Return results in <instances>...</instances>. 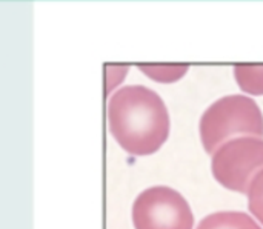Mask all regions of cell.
I'll return each instance as SVG.
<instances>
[{"instance_id": "1", "label": "cell", "mask_w": 263, "mask_h": 229, "mask_svg": "<svg viewBox=\"0 0 263 229\" xmlns=\"http://www.w3.org/2000/svg\"><path fill=\"white\" fill-rule=\"evenodd\" d=\"M108 125L116 142L133 156L156 152L170 136L163 100L143 85L123 86L109 97Z\"/></svg>"}, {"instance_id": "2", "label": "cell", "mask_w": 263, "mask_h": 229, "mask_svg": "<svg viewBox=\"0 0 263 229\" xmlns=\"http://www.w3.org/2000/svg\"><path fill=\"white\" fill-rule=\"evenodd\" d=\"M237 134L263 137V116L259 105L247 96H227L214 102L200 119V137L206 152Z\"/></svg>"}, {"instance_id": "3", "label": "cell", "mask_w": 263, "mask_h": 229, "mask_svg": "<svg viewBox=\"0 0 263 229\" xmlns=\"http://www.w3.org/2000/svg\"><path fill=\"white\" fill-rule=\"evenodd\" d=\"M262 169L263 140L257 137L231 139L213 154V176L231 191L247 193L253 179Z\"/></svg>"}, {"instance_id": "4", "label": "cell", "mask_w": 263, "mask_h": 229, "mask_svg": "<svg viewBox=\"0 0 263 229\" xmlns=\"http://www.w3.org/2000/svg\"><path fill=\"white\" fill-rule=\"evenodd\" d=\"M136 229H193L194 216L188 202L168 186L140 193L133 205Z\"/></svg>"}, {"instance_id": "5", "label": "cell", "mask_w": 263, "mask_h": 229, "mask_svg": "<svg viewBox=\"0 0 263 229\" xmlns=\"http://www.w3.org/2000/svg\"><path fill=\"white\" fill-rule=\"evenodd\" d=\"M197 229H262L256 220L245 214L237 211H222L206 216Z\"/></svg>"}, {"instance_id": "6", "label": "cell", "mask_w": 263, "mask_h": 229, "mask_svg": "<svg viewBox=\"0 0 263 229\" xmlns=\"http://www.w3.org/2000/svg\"><path fill=\"white\" fill-rule=\"evenodd\" d=\"M234 75L245 92L263 96V65H236Z\"/></svg>"}, {"instance_id": "7", "label": "cell", "mask_w": 263, "mask_h": 229, "mask_svg": "<svg viewBox=\"0 0 263 229\" xmlns=\"http://www.w3.org/2000/svg\"><path fill=\"white\" fill-rule=\"evenodd\" d=\"M139 69L146 74L149 79L156 80V82H162V83H171V82H177L180 80L186 71H188V65L186 63H173V65H159V63H139L137 65Z\"/></svg>"}, {"instance_id": "8", "label": "cell", "mask_w": 263, "mask_h": 229, "mask_svg": "<svg viewBox=\"0 0 263 229\" xmlns=\"http://www.w3.org/2000/svg\"><path fill=\"white\" fill-rule=\"evenodd\" d=\"M248 208L251 214L263 225V169L253 179L248 191Z\"/></svg>"}, {"instance_id": "9", "label": "cell", "mask_w": 263, "mask_h": 229, "mask_svg": "<svg viewBox=\"0 0 263 229\" xmlns=\"http://www.w3.org/2000/svg\"><path fill=\"white\" fill-rule=\"evenodd\" d=\"M129 71V65H106L105 74H106V94H109L126 75Z\"/></svg>"}]
</instances>
